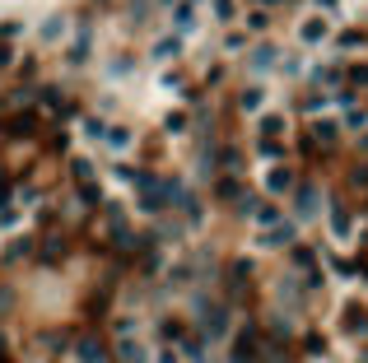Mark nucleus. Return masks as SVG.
I'll use <instances>...</instances> for the list:
<instances>
[{
    "instance_id": "17",
    "label": "nucleus",
    "mask_w": 368,
    "mask_h": 363,
    "mask_svg": "<svg viewBox=\"0 0 368 363\" xmlns=\"http://www.w3.org/2000/svg\"><path fill=\"white\" fill-rule=\"evenodd\" d=\"M331 233H335L340 242H345L350 233H355V229H350V214H345V209H331Z\"/></svg>"
},
{
    "instance_id": "2",
    "label": "nucleus",
    "mask_w": 368,
    "mask_h": 363,
    "mask_svg": "<svg viewBox=\"0 0 368 363\" xmlns=\"http://www.w3.org/2000/svg\"><path fill=\"white\" fill-rule=\"evenodd\" d=\"M261 187L266 191H275V196H284V191L294 187V173L284 163H275V168H261Z\"/></svg>"
},
{
    "instance_id": "18",
    "label": "nucleus",
    "mask_w": 368,
    "mask_h": 363,
    "mask_svg": "<svg viewBox=\"0 0 368 363\" xmlns=\"http://www.w3.org/2000/svg\"><path fill=\"white\" fill-rule=\"evenodd\" d=\"M61 256H66V242H61V238H52V242L42 247V261H61Z\"/></svg>"
},
{
    "instance_id": "19",
    "label": "nucleus",
    "mask_w": 368,
    "mask_h": 363,
    "mask_svg": "<svg viewBox=\"0 0 368 363\" xmlns=\"http://www.w3.org/2000/svg\"><path fill=\"white\" fill-rule=\"evenodd\" d=\"M154 56L159 61H173V56H178V38H163V42L154 47Z\"/></svg>"
},
{
    "instance_id": "8",
    "label": "nucleus",
    "mask_w": 368,
    "mask_h": 363,
    "mask_svg": "<svg viewBox=\"0 0 368 363\" xmlns=\"http://www.w3.org/2000/svg\"><path fill=\"white\" fill-rule=\"evenodd\" d=\"M257 359V330L247 326L243 335H238V345H234V363H252Z\"/></svg>"
},
{
    "instance_id": "11",
    "label": "nucleus",
    "mask_w": 368,
    "mask_h": 363,
    "mask_svg": "<svg viewBox=\"0 0 368 363\" xmlns=\"http://www.w3.org/2000/svg\"><path fill=\"white\" fill-rule=\"evenodd\" d=\"M117 354H122V363H149V359H145V345L131 340V335H126V340H117Z\"/></svg>"
},
{
    "instance_id": "9",
    "label": "nucleus",
    "mask_w": 368,
    "mask_h": 363,
    "mask_svg": "<svg viewBox=\"0 0 368 363\" xmlns=\"http://www.w3.org/2000/svg\"><path fill=\"white\" fill-rule=\"evenodd\" d=\"M313 140L317 144H335V140H340V126H335L331 117H317L313 121Z\"/></svg>"
},
{
    "instance_id": "23",
    "label": "nucleus",
    "mask_w": 368,
    "mask_h": 363,
    "mask_svg": "<svg viewBox=\"0 0 368 363\" xmlns=\"http://www.w3.org/2000/svg\"><path fill=\"white\" fill-rule=\"evenodd\" d=\"M28 131H33V112H23V117L14 121V135H28Z\"/></svg>"
},
{
    "instance_id": "6",
    "label": "nucleus",
    "mask_w": 368,
    "mask_h": 363,
    "mask_svg": "<svg viewBox=\"0 0 368 363\" xmlns=\"http://www.w3.org/2000/svg\"><path fill=\"white\" fill-rule=\"evenodd\" d=\"M103 140H108L112 154H122V149H131V144H135V131H131V126H108V135H103Z\"/></svg>"
},
{
    "instance_id": "16",
    "label": "nucleus",
    "mask_w": 368,
    "mask_h": 363,
    "mask_svg": "<svg viewBox=\"0 0 368 363\" xmlns=\"http://www.w3.org/2000/svg\"><path fill=\"white\" fill-rule=\"evenodd\" d=\"M257 224H261V229H280V224H284V214H280L275 205H257Z\"/></svg>"
},
{
    "instance_id": "22",
    "label": "nucleus",
    "mask_w": 368,
    "mask_h": 363,
    "mask_svg": "<svg viewBox=\"0 0 368 363\" xmlns=\"http://www.w3.org/2000/svg\"><path fill=\"white\" fill-rule=\"evenodd\" d=\"M345 126H355V131H359V126H368V112H364V108H350Z\"/></svg>"
},
{
    "instance_id": "20",
    "label": "nucleus",
    "mask_w": 368,
    "mask_h": 363,
    "mask_svg": "<svg viewBox=\"0 0 368 363\" xmlns=\"http://www.w3.org/2000/svg\"><path fill=\"white\" fill-rule=\"evenodd\" d=\"M173 19H178V28H196V10H191V5H178Z\"/></svg>"
},
{
    "instance_id": "5",
    "label": "nucleus",
    "mask_w": 368,
    "mask_h": 363,
    "mask_svg": "<svg viewBox=\"0 0 368 363\" xmlns=\"http://www.w3.org/2000/svg\"><path fill=\"white\" fill-rule=\"evenodd\" d=\"M284 131H289V126H284L280 112H266V117L257 121V135H261V140H284Z\"/></svg>"
},
{
    "instance_id": "13",
    "label": "nucleus",
    "mask_w": 368,
    "mask_h": 363,
    "mask_svg": "<svg viewBox=\"0 0 368 363\" xmlns=\"http://www.w3.org/2000/svg\"><path fill=\"white\" fill-rule=\"evenodd\" d=\"M257 154H261V168H275L280 159H284V144H280V140H261Z\"/></svg>"
},
{
    "instance_id": "21",
    "label": "nucleus",
    "mask_w": 368,
    "mask_h": 363,
    "mask_svg": "<svg viewBox=\"0 0 368 363\" xmlns=\"http://www.w3.org/2000/svg\"><path fill=\"white\" fill-rule=\"evenodd\" d=\"M340 47H345V52H355V47H364V33H359V28H350V33H340Z\"/></svg>"
},
{
    "instance_id": "14",
    "label": "nucleus",
    "mask_w": 368,
    "mask_h": 363,
    "mask_svg": "<svg viewBox=\"0 0 368 363\" xmlns=\"http://www.w3.org/2000/svg\"><path fill=\"white\" fill-rule=\"evenodd\" d=\"M38 38H42V42H61V38H66V19H61V14H52V19L38 28Z\"/></svg>"
},
{
    "instance_id": "4",
    "label": "nucleus",
    "mask_w": 368,
    "mask_h": 363,
    "mask_svg": "<svg viewBox=\"0 0 368 363\" xmlns=\"http://www.w3.org/2000/svg\"><path fill=\"white\" fill-rule=\"evenodd\" d=\"M326 33H331V23H326V19H303V23H299V42H303V47L326 42Z\"/></svg>"
},
{
    "instance_id": "26",
    "label": "nucleus",
    "mask_w": 368,
    "mask_h": 363,
    "mask_svg": "<svg viewBox=\"0 0 368 363\" xmlns=\"http://www.w3.org/2000/svg\"><path fill=\"white\" fill-rule=\"evenodd\" d=\"M154 363H178V354H168V350H163V354H159Z\"/></svg>"
},
{
    "instance_id": "25",
    "label": "nucleus",
    "mask_w": 368,
    "mask_h": 363,
    "mask_svg": "<svg viewBox=\"0 0 368 363\" xmlns=\"http://www.w3.org/2000/svg\"><path fill=\"white\" fill-rule=\"evenodd\" d=\"M10 61H14V47H10V42H0V66H10Z\"/></svg>"
},
{
    "instance_id": "3",
    "label": "nucleus",
    "mask_w": 368,
    "mask_h": 363,
    "mask_svg": "<svg viewBox=\"0 0 368 363\" xmlns=\"http://www.w3.org/2000/svg\"><path fill=\"white\" fill-rule=\"evenodd\" d=\"M317 209H322V196H317V187L294 191V214H299V219H313Z\"/></svg>"
},
{
    "instance_id": "12",
    "label": "nucleus",
    "mask_w": 368,
    "mask_h": 363,
    "mask_svg": "<svg viewBox=\"0 0 368 363\" xmlns=\"http://www.w3.org/2000/svg\"><path fill=\"white\" fill-rule=\"evenodd\" d=\"M284 242H294V224H289V219L280 224V229L261 233V247H284Z\"/></svg>"
},
{
    "instance_id": "24",
    "label": "nucleus",
    "mask_w": 368,
    "mask_h": 363,
    "mask_svg": "<svg viewBox=\"0 0 368 363\" xmlns=\"http://www.w3.org/2000/svg\"><path fill=\"white\" fill-rule=\"evenodd\" d=\"M214 14L219 19H234V0H214Z\"/></svg>"
},
{
    "instance_id": "10",
    "label": "nucleus",
    "mask_w": 368,
    "mask_h": 363,
    "mask_svg": "<svg viewBox=\"0 0 368 363\" xmlns=\"http://www.w3.org/2000/svg\"><path fill=\"white\" fill-rule=\"evenodd\" d=\"M247 66L257 70V75H261V70H275V66H280V52H275V47H257V52H252V61H247Z\"/></svg>"
},
{
    "instance_id": "7",
    "label": "nucleus",
    "mask_w": 368,
    "mask_h": 363,
    "mask_svg": "<svg viewBox=\"0 0 368 363\" xmlns=\"http://www.w3.org/2000/svg\"><path fill=\"white\" fill-rule=\"evenodd\" d=\"M294 270H299V275H308L317 284V252L313 247H294Z\"/></svg>"
},
{
    "instance_id": "15",
    "label": "nucleus",
    "mask_w": 368,
    "mask_h": 363,
    "mask_svg": "<svg viewBox=\"0 0 368 363\" xmlns=\"http://www.w3.org/2000/svg\"><path fill=\"white\" fill-rule=\"evenodd\" d=\"M261 108H266V88L252 84V88L243 93V112H261Z\"/></svg>"
},
{
    "instance_id": "27",
    "label": "nucleus",
    "mask_w": 368,
    "mask_h": 363,
    "mask_svg": "<svg viewBox=\"0 0 368 363\" xmlns=\"http://www.w3.org/2000/svg\"><path fill=\"white\" fill-rule=\"evenodd\" d=\"M187 5H196V0H187Z\"/></svg>"
},
{
    "instance_id": "1",
    "label": "nucleus",
    "mask_w": 368,
    "mask_h": 363,
    "mask_svg": "<svg viewBox=\"0 0 368 363\" xmlns=\"http://www.w3.org/2000/svg\"><path fill=\"white\" fill-rule=\"evenodd\" d=\"M70 354H75V363H103V359H108L103 340H93V335H79V340L70 345Z\"/></svg>"
}]
</instances>
